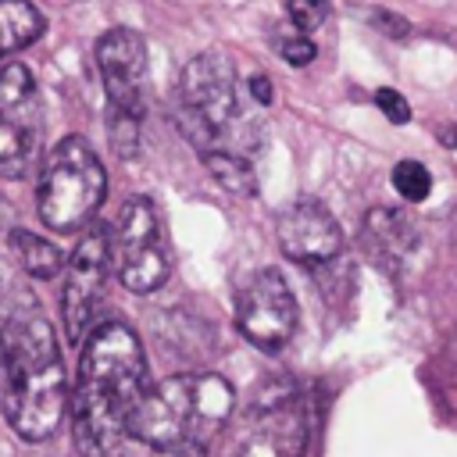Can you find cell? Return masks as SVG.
<instances>
[{
	"label": "cell",
	"instance_id": "obj_1",
	"mask_svg": "<svg viewBox=\"0 0 457 457\" xmlns=\"http://www.w3.org/2000/svg\"><path fill=\"white\" fill-rule=\"evenodd\" d=\"M146 396V361L136 332L121 321L93 328L79 353L71 425L86 457H114L125 443L132 414Z\"/></svg>",
	"mask_w": 457,
	"mask_h": 457
},
{
	"label": "cell",
	"instance_id": "obj_2",
	"mask_svg": "<svg viewBox=\"0 0 457 457\" xmlns=\"http://www.w3.org/2000/svg\"><path fill=\"white\" fill-rule=\"evenodd\" d=\"M0 400L11 428L43 443L57 432L68 386L50 321L36 303L7 307L0 318Z\"/></svg>",
	"mask_w": 457,
	"mask_h": 457
},
{
	"label": "cell",
	"instance_id": "obj_3",
	"mask_svg": "<svg viewBox=\"0 0 457 457\" xmlns=\"http://www.w3.org/2000/svg\"><path fill=\"white\" fill-rule=\"evenodd\" d=\"M236 407V393L221 375H171L146 389L139 400L129 432L146 443L154 453L168 450H196L207 446L225 432Z\"/></svg>",
	"mask_w": 457,
	"mask_h": 457
},
{
	"label": "cell",
	"instance_id": "obj_4",
	"mask_svg": "<svg viewBox=\"0 0 457 457\" xmlns=\"http://www.w3.org/2000/svg\"><path fill=\"white\" fill-rule=\"evenodd\" d=\"M239 104H236V71L228 54L204 50L182 71L179 96H175V125L179 132L200 150H232L228 139L236 136Z\"/></svg>",
	"mask_w": 457,
	"mask_h": 457
},
{
	"label": "cell",
	"instance_id": "obj_5",
	"mask_svg": "<svg viewBox=\"0 0 457 457\" xmlns=\"http://www.w3.org/2000/svg\"><path fill=\"white\" fill-rule=\"evenodd\" d=\"M107 196V171L82 136H64L39 179V218L57 236L79 232L93 221Z\"/></svg>",
	"mask_w": 457,
	"mask_h": 457
},
{
	"label": "cell",
	"instance_id": "obj_6",
	"mask_svg": "<svg viewBox=\"0 0 457 457\" xmlns=\"http://www.w3.org/2000/svg\"><path fill=\"white\" fill-rule=\"evenodd\" d=\"M96 64L107 89V125L111 146L121 157H136L139 150V121H143V79H146V43L132 29H111L96 43Z\"/></svg>",
	"mask_w": 457,
	"mask_h": 457
},
{
	"label": "cell",
	"instance_id": "obj_7",
	"mask_svg": "<svg viewBox=\"0 0 457 457\" xmlns=\"http://www.w3.org/2000/svg\"><path fill=\"white\" fill-rule=\"evenodd\" d=\"M43 107L25 64L0 68V179H21L39 154Z\"/></svg>",
	"mask_w": 457,
	"mask_h": 457
},
{
	"label": "cell",
	"instance_id": "obj_8",
	"mask_svg": "<svg viewBox=\"0 0 457 457\" xmlns=\"http://www.w3.org/2000/svg\"><path fill=\"white\" fill-rule=\"evenodd\" d=\"M111 257L118 268V278L132 293H154L168 278V250L161 243L157 211L150 200H129L114 221L111 236Z\"/></svg>",
	"mask_w": 457,
	"mask_h": 457
},
{
	"label": "cell",
	"instance_id": "obj_9",
	"mask_svg": "<svg viewBox=\"0 0 457 457\" xmlns=\"http://www.w3.org/2000/svg\"><path fill=\"white\" fill-rule=\"evenodd\" d=\"M239 332L264 353H278L296 332V300L289 282L275 268H261L246 278L236 300Z\"/></svg>",
	"mask_w": 457,
	"mask_h": 457
},
{
	"label": "cell",
	"instance_id": "obj_10",
	"mask_svg": "<svg viewBox=\"0 0 457 457\" xmlns=\"http://www.w3.org/2000/svg\"><path fill=\"white\" fill-rule=\"evenodd\" d=\"M107 264H111L107 232L104 228L86 232V239L71 253V264L64 271V293H61V321H64L68 339H75V343L82 339V332L100 303V293L107 282Z\"/></svg>",
	"mask_w": 457,
	"mask_h": 457
},
{
	"label": "cell",
	"instance_id": "obj_11",
	"mask_svg": "<svg viewBox=\"0 0 457 457\" xmlns=\"http://www.w3.org/2000/svg\"><path fill=\"white\" fill-rule=\"evenodd\" d=\"M307 436H311L307 407L296 393L286 389L278 396H268L253 411V421L239 439L236 457H303Z\"/></svg>",
	"mask_w": 457,
	"mask_h": 457
},
{
	"label": "cell",
	"instance_id": "obj_12",
	"mask_svg": "<svg viewBox=\"0 0 457 457\" xmlns=\"http://www.w3.org/2000/svg\"><path fill=\"white\" fill-rule=\"evenodd\" d=\"M278 246L296 264H325L343 250V228L318 200L289 204L275 221Z\"/></svg>",
	"mask_w": 457,
	"mask_h": 457
},
{
	"label": "cell",
	"instance_id": "obj_13",
	"mask_svg": "<svg viewBox=\"0 0 457 457\" xmlns=\"http://www.w3.org/2000/svg\"><path fill=\"white\" fill-rule=\"evenodd\" d=\"M364 236H368V246L386 261H400L418 246L414 221L396 207H375L364 218Z\"/></svg>",
	"mask_w": 457,
	"mask_h": 457
},
{
	"label": "cell",
	"instance_id": "obj_14",
	"mask_svg": "<svg viewBox=\"0 0 457 457\" xmlns=\"http://www.w3.org/2000/svg\"><path fill=\"white\" fill-rule=\"evenodd\" d=\"M46 21L32 0H0V57L36 43Z\"/></svg>",
	"mask_w": 457,
	"mask_h": 457
},
{
	"label": "cell",
	"instance_id": "obj_15",
	"mask_svg": "<svg viewBox=\"0 0 457 457\" xmlns=\"http://www.w3.org/2000/svg\"><path fill=\"white\" fill-rule=\"evenodd\" d=\"M204 164L207 171L214 175V182L236 196H253L257 193V175H253V164L246 154H236V150H211L204 154Z\"/></svg>",
	"mask_w": 457,
	"mask_h": 457
},
{
	"label": "cell",
	"instance_id": "obj_16",
	"mask_svg": "<svg viewBox=\"0 0 457 457\" xmlns=\"http://www.w3.org/2000/svg\"><path fill=\"white\" fill-rule=\"evenodd\" d=\"M11 250H14L18 264L36 278H54L61 271V250L54 243H46L43 236H36V232L14 228L11 232Z\"/></svg>",
	"mask_w": 457,
	"mask_h": 457
},
{
	"label": "cell",
	"instance_id": "obj_17",
	"mask_svg": "<svg viewBox=\"0 0 457 457\" xmlns=\"http://www.w3.org/2000/svg\"><path fill=\"white\" fill-rule=\"evenodd\" d=\"M393 186H396V193H400L403 200L421 204V200L432 193V175H428V168H425L421 161H400V164L393 168Z\"/></svg>",
	"mask_w": 457,
	"mask_h": 457
},
{
	"label": "cell",
	"instance_id": "obj_18",
	"mask_svg": "<svg viewBox=\"0 0 457 457\" xmlns=\"http://www.w3.org/2000/svg\"><path fill=\"white\" fill-rule=\"evenodd\" d=\"M286 11H289V21L300 29V32H314L325 25L328 18V0H286Z\"/></svg>",
	"mask_w": 457,
	"mask_h": 457
},
{
	"label": "cell",
	"instance_id": "obj_19",
	"mask_svg": "<svg viewBox=\"0 0 457 457\" xmlns=\"http://www.w3.org/2000/svg\"><path fill=\"white\" fill-rule=\"evenodd\" d=\"M278 54L289 61V64H296V68H303V64H311L314 61V43L307 39V32H300L296 29V36H282L278 39Z\"/></svg>",
	"mask_w": 457,
	"mask_h": 457
},
{
	"label": "cell",
	"instance_id": "obj_20",
	"mask_svg": "<svg viewBox=\"0 0 457 457\" xmlns=\"http://www.w3.org/2000/svg\"><path fill=\"white\" fill-rule=\"evenodd\" d=\"M375 104H378V111H382L393 125L411 121V104L403 100V93H396V89H378V93H375Z\"/></svg>",
	"mask_w": 457,
	"mask_h": 457
},
{
	"label": "cell",
	"instance_id": "obj_21",
	"mask_svg": "<svg viewBox=\"0 0 457 457\" xmlns=\"http://www.w3.org/2000/svg\"><path fill=\"white\" fill-rule=\"evenodd\" d=\"M250 96H253L257 104H264V107L275 100V89H271L268 75H261V71H257V75H250Z\"/></svg>",
	"mask_w": 457,
	"mask_h": 457
},
{
	"label": "cell",
	"instance_id": "obj_22",
	"mask_svg": "<svg viewBox=\"0 0 457 457\" xmlns=\"http://www.w3.org/2000/svg\"><path fill=\"white\" fill-rule=\"evenodd\" d=\"M375 21H378V29H386L389 36H407V21L396 18L393 11H375Z\"/></svg>",
	"mask_w": 457,
	"mask_h": 457
},
{
	"label": "cell",
	"instance_id": "obj_23",
	"mask_svg": "<svg viewBox=\"0 0 457 457\" xmlns=\"http://www.w3.org/2000/svg\"><path fill=\"white\" fill-rule=\"evenodd\" d=\"M453 364H457V339H453Z\"/></svg>",
	"mask_w": 457,
	"mask_h": 457
}]
</instances>
